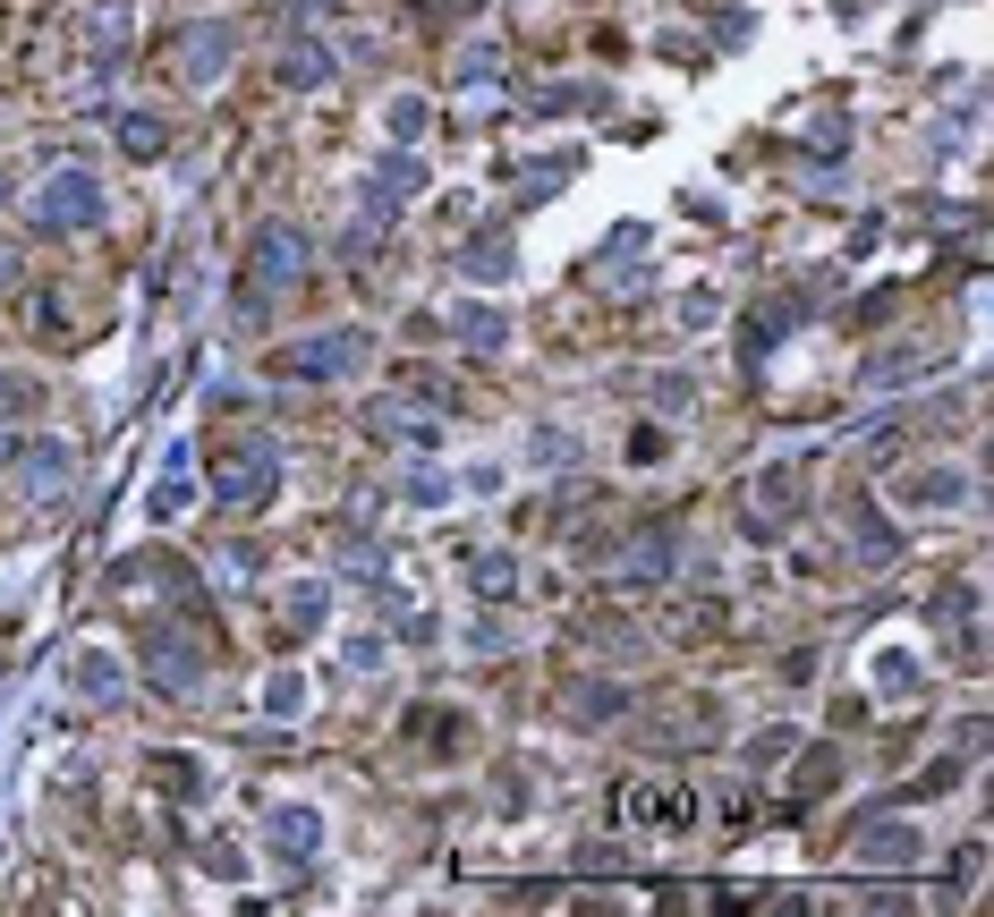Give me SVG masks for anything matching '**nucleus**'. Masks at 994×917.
<instances>
[{"mask_svg": "<svg viewBox=\"0 0 994 917\" xmlns=\"http://www.w3.org/2000/svg\"><path fill=\"white\" fill-rule=\"evenodd\" d=\"M629 807H638V816H663V824H689V798L680 791H638Z\"/></svg>", "mask_w": 994, "mask_h": 917, "instance_id": "f257e3e1", "label": "nucleus"}]
</instances>
